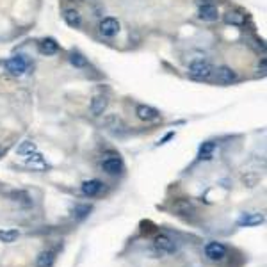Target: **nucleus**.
<instances>
[{"label":"nucleus","mask_w":267,"mask_h":267,"mask_svg":"<svg viewBox=\"0 0 267 267\" xmlns=\"http://www.w3.org/2000/svg\"><path fill=\"white\" fill-rule=\"evenodd\" d=\"M214 75V66L208 61L198 59L189 64V77L194 81H208Z\"/></svg>","instance_id":"1"},{"label":"nucleus","mask_w":267,"mask_h":267,"mask_svg":"<svg viewBox=\"0 0 267 267\" xmlns=\"http://www.w3.org/2000/svg\"><path fill=\"white\" fill-rule=\"evenodd\" d=\"M102 169L107 173V175H111V177H118L121 173L125 171V162L121 159L118 153H107L100 162Z\"/></svg>","instance_id":"2"},{"label":"nucleus","mask_w":267,"mask_h":267,"mask_svg":"<svg viewBox=\"0 0 267 267\" xmlns=\"http://www.w3.org/2000/svg\"><path fill=\"white\" fill-rule=\"evenodd\" d=\"M205 257L210 260V262H223L226 260L228 257V247L225 242H219V241H208L205 244Z\"/></svg>","instance_id":"3"},{"label":"nucleus","mask_w":267,"mask_h":267,"mask_svg":"<svg viewBox=\"0 0 267 267\" xmlns=\"http://www.w3.org/2000/svg\"><path fill=\"white\" fill-rule=\"evenodd\" d=\"M153 247H155V251L159 255H175L177 253V242L173 241L169 235L166 233H155V237H153Z\"/></svg>","instance_id":"4"},{"label":"nucleus","mask_w":267,"mask_h":267,"mask_svg":"<svg viewBox=\"0 0 267 267\" xmlns=\"http://www.w3.org/2000/svg\"><path fill=\"white\" fill-rule=\"evenodd\" d=\"M171 208L177 216L185 217V219H191V217L196 216V207H194V203L189 198H177V200H173Z\"/></svg>","instance_id":"5"},{"label":"nucleus","mask_w":267,"mask_h":267,"mask_svg":"<svg viewBox=\"0 0 267 267\" xmlns=\"http://www.w3.org/2000/svg\"><path fill=\"white\" fill-rule=\"evenodd\" d=\"M5 70L9 71L13 77H21L27 70H29V61H27L23 56L9 57V59L5 61Z\"/></svg>","instance_id":"6"},{"label":"nucleus","mask_w":267,"mask_h":267,"mask_svg":"<svg viewBox=\"0 0 267 267\" xmlns=\"http://www.w3.org/2000/svg\"><path fill=\"white\" fill-rule=\"evenodd\" d=\"M266 223V216L264 212H244L241 214L237 219V226L241 228H253V226H260Z\"/></svg>","instance_id":"7"},{"label":"nucleus","mask_w":267,"mask_h":267,"mask_svg":"<svg viewBox=\"0 0 267 267\" xmlns=\"http://www.w3.org/2000/svg\"><path fill=\"white\" fill-rule=\"evenodd\" d=\"M120 29H121L120 21H118L114 16H105V18L100 21V25H98V30H100V34L103 36V38H114V36H118Z\"/></svg>","instance_id":"8"},{"label":"nucleus","mask_w":267,"mask_h":267,"mask_svg":"<svg viewBox=\"0 0 267 267\" xmlns=\"http://www.w3.org/2000/svg\"><path fill=\"white\" fill-rule=\"evenodd\" d=\"M136 116L141 121L153 123V121L161 120V112H159V109H155V107L146 105V103H139V105L136 107Z\"/></svg>","instance_id":"9"},{"label":"nucleus","mask_w":267,"mask_h":267,"mask_svg":"<svg viewBox=\"0 0 267 267\" xmlns=\"http://www.w3.org/2000/svg\"><path fill=\"white\" fill-rule=\"evenodd\" d=\"M103 182L98 180V178H91V180H84L81 185V191L84 196L87 198H96L98 194H100L102 191H103Z\"/></svg>","instance_id":"10"},{"label":"nucleus","mask_w":267,"mask_h":267,"mask_svg":"<svg viewBox=\"0 0 267 267\" xmlns=\"http://www.w3.org/2000/svg\"><path fill=\"white\" fill-rule=\"evenodd\" d=\"M214 75L219 84H232L237 81V71L230 66H219L217 70H214Z\"/></svg>","instance_id":"11"},{"label":"nucleus","mask_w":267,"mask_h":267,"mask_svg":"<svg viewBox=\"0 0 267 267\" xmlns=\"http://www.w3.org/2000/svg\"><path fill=\"white\" fill-rule=\"evenodd\" d=\"M9 200H11V202L18 203L21 208L34 207V200H32V196H30L27 191H23V189H16V191H11L9 192Z\"/></svg>","instance_id":"12"},{"label":"nucleus","mask_w":267,"mask_h":267,"mask_svg":"<svg viewBox=\"0 0 267 267\" xmlns=\"http://www.w3.org/2000/svg\"><path fill=\"white\" fill-rule=\"evenodd\" d=\"M223 20L226 25H233V27H244L247 21V16L242 13V11H237V9H230L225 13L223 16Z\"/></svg>","instance_id":"13"},{"label":"nucleus","mask_w":267,"mask_h":267,"mask_svg":"<svg viewBox=\"0 0 267 267\" xmlns=\"http://www.w3.org/2000/svg\"><path fill=\"white\" fill-rule=\"evenodd\" d=\"M107 107H109V98L105 95H95L93 96V100H91V112H93V116H103V112L107 111Z\"/></svg>","instance_id":"14"},{"label":"nucleus","mask_w":267,"mask_h":267,"mask_svg":"<svg viewBox=\"0 0 267 267\" xmlns=\"http://www.w3.org/2000/svg\"><path fill=\"white\" fill-rule=\"evenodd\" d=\"M23 159H25L27 166L32 167V169H38V171H43V169L48 167V164H46V161H45V157L41 155L38 150L32 151V153H29V155H25Z\"/></svg>","instance_id":"15"},{"label":"nucleus","mask_w":267,"mask_h":267,"mask_svg":"<svg viewBox=\"0 0 267 267\" xmlns=\"http://www.w3.org/2000/svg\"><path fill=\"white\" fill-rule=\"evenodd\" d=\"M38 50L43 56H56L57 52H59V43L54 38H43L38 43Z\"/></svg>","instance_id":"16"},{"label":"nucleus","mask_w":267,"mask_h":267,"mask_svg":"<svg viewBox=\"0 0 267 267\" xmlns=\"http://www.w3.org/2000/svg\"><path fill=\"white\" fill-rule=\"evenodd\" d=\"M198 16L200 20L203 21H216L219 18V11L214 4H205V5H200L198 9Z\"/></svg>","instance_id":"17"},{"label":"nucleus","mask_w":267,"mask_h":267,"mask_svg":"<svg viewBox=\"0 0 267 267\" xmlns=\"http://www.w3.org/2000/svg\"><path fill=\"white\" fill-rule=\"evenodd\" d=\"M56 251L52 249H45V251L38 253L36 257V267H54L56 266Z\"/></svg>","instance_id":"18"},{"label":"nucleus","mask_w":267,"mask_h":267,"mask_svg":"<svg viewBox=\"0 0 267 267\" xmlns=\"http://www.w3.org/2000/svg\"><path fill=\"white\" fill-rule=\"evenodd\" d=\"M62 18H64V21L71 27V29H79V27L82 25V15L77 9H73V7L64 9Z\"/></svg>","instance_id":"19"},{"label":"nucleus","mask_w":267,"mask_h":267,"mask_svg":"<svg viewBox=\"0 0 267 267\" xmlns=\"http://www.w3.org/2000/svg\"><path fill=\"white\" fill-rule=\"evenodd\" d=\"M93 212V205L89 203H79L75 207L71 208V217L75 219V221H84L89 217V214Z\"/></svg>","instance_id":"20"},{"label":"nucleus","mask_w":267,"mask_h":267,"mask_svg":"<svg viewBox=\"0 0 267 267\" xmlns=\"http://www.w3.org/2000/svg\"><path fill=\"white\" fill-rule=\"evenodd\" d=\"M214 151H216V143L214 141L202 143L200 150H198V161H210L214 157Z\"/></svg>","instance_id":"21"},{"label":"nucleus","mask_w":267,"mask_h":267,"mask_svg":"<svg viewBox=\"0 0 267 267\" xmlns=\"http://www.w3.org/2000/svg\"><path fill=\"white\" fill-rule=\"evenodd\" d=\"M18 237H20V230H16V228H0V242L13 244Z\"/></svg>","instance_id":"22"},{"label":"nucleus","mask_w":267,"mask_h":267,"mask_svg":"<svg viewBox=\"0 0 267 267\" xmlns=\"http://www.w3.org/2000/svg\"><path fill=\"white\" fill-rule=\"evenodd\" d=\"M70 62H71V66H75V68H86L87 66V59L82 56L81 52H77V50L70 52Z\"/></svg>","instance_id":"23"},{"label":"nucleus","mask_w":267,"mask_h":267,"mask_svg":"<svg viewBox=\"0 0 267 267\" xmlns=\"http://www.w3.org/2000/svg\"><path fill=\"white\" fill-rule=\"evenodd\" d=\"M36 150H38V148H36L34 141L27 139V141H23L20 146L16 148V153H18V155H21V157H25V155H29V153H32V151H36Z\"/></svg>","instance_id":"24"},{"label":"nucleus","mask_w":267,"mask_h":267,"mask_svg":"<svg viewBox=\"0 0 267 267\" xmlns=\"http://www.w3.org/2000/svg\"><path fill=\"white\" fill-rule=\"evenodd\" d=\"M103 125L109 128V130H120L121 126H123V123H121V120L116 116V114H111V116H107L105 120H103Z\"/></svg>","instance_id":"25"},{"label":"nucleus","mask_w":267,"mask_h":267,"mask_svg":"<svg viewBox=\"0 0 267 267\" xmlns=\"http://www.w3.org/2000/svg\"><path fill=\"white\" fill-rule=\"evenodd\" d=\"M173 137H175V132H167L166 136H164V137H162V139H161V141L157 143V146H162V144H166L167 141H171Z\"/></svg>","instance_id":"26"},{"label":"nucleus","mask_w":267,"mask_h":267,"mask_svg":"<svg viewBox=\"0 0 267 267\" xmlns=\"http://www.w3.org/2000/svg\"><path fill=\"white\" fill-rule=\"evenodd\" d=\"M266 66H267V62H266V57H262V61L258 62V71L262 73V75H266Z\"/></svg>","instance_id":"27"},{"label":"nucleus","mask_w":267,"mask_h":267,"mask_svg":"<svg viewBox=\"0 0 267 267\" xmlns=\"http://www.w3.org/2000/svg\"><path fill=\"white\" fill-rule=\"evenodd\" d=\"M0 157H2V148H0Z\"/></svg>","instance_id":"28"},{"label":"nucleus","mask_w":267,"mask_h":267,"mask_svg":"<svg viewBox=\"0 0 267 267\" xmlns=\"http://www.w3.org/2000/svg\"><path fill=\"white\" fill-rule=\"evenodd\" d=\"M81 2H84V0H81Z\"/></svg>","instance_id":"29"}]
</instances>
